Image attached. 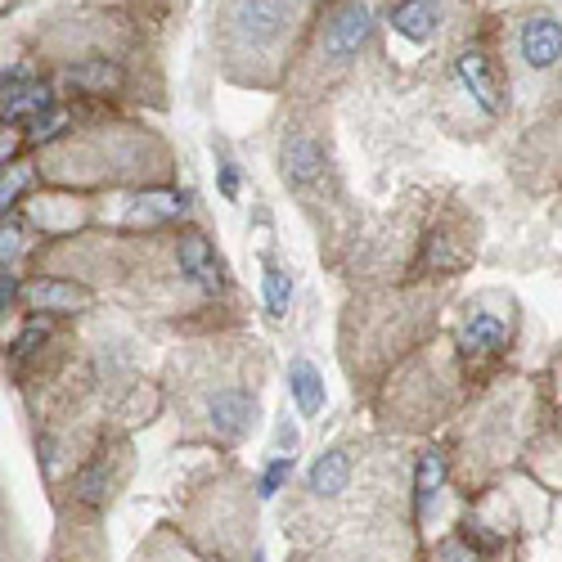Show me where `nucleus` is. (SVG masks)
I'll return each mask as SVG.
<instances>
[{"instance_id":"nucleus-1","label":"nucleus","mask_w":562,"mask_h":562,"mask_svg":"<svg viewBox=\"0 0 562 562\" xmlns=\"http://www.w3.org/2000/svg\"><path fill=\"white\" fill-rule=\"evenodd\" d=\"M513 329H518V311H513L508 297L486 293L473 306H463L459 315V351L468 360H495L508 351Z\"/></svg>"},{"instance_id":"nucleus-2","label":"nucleus","mask_w":562,"mask_h":562,"mask_svg":"<svg viewBox=\"0 0 562 562\" xmlns=\"http://www.w3.org/2000/svg\"><path fill=\"white\" fill-rule=\"evenodd\" d=\"M257 392L244 387V383H225L216 392L203 396V424H207V437L221 441V446H239L252 428H257Z\"/></svg>"},{"instance_id":"nucleus-3","label":"nucleus","mask_w":562,"mask_h":562,"mask_svg":"<svg viewBox=\"0 0 562 562\" xmlns=\"http://www.w3.org/2000/svg\"><path fill=\"white\" fill-rule=\"evenodd\" d=\"M293 23V0H229L225 27L229 36L248 45V50H266V45L284 41Z\"/></svg>"},{"instance_id":"nucleus-4","label":"nucleus","mask_w":562,"mask_h":562,"mask_svg":"<svg viewBox=\"0 0 562 562\" xmlns=\"http://www.w3.org/2000/svg\"><path fill=\"white\" fill-rule=\"evenodd\" d=\"M373 36V14L364 0H342V5L324 19V32H319V59L329 64H351L360 59V50Z\"/></svg>"},{"instance_id":"nucleus-5","label":"nucleus","mask_w":562,"mask_h":562,"mask_svg":"<svg viewBox=\"0 0 562 562\" xmlns=\"http://www.w3.org/2000/svg\"><path fill=\"white\" fill-rule=\"evenodd\" d=\"M454 81H459V90L468 100H473V109L482 113V117H504V109H508V81L499 77V68H495V59L491 55H482V50H463L459 59H454Z\"/></svg>"},{"instance_id":"nucleus-6","label":"nucleus","mask_w":562,"mask_h":562,"mask_svg":"<svg viewBox=\"0 0 562 562\" xmlns=\"http://www.w3.org/2000/svg\"><path fill=\"white\" fill-rule=\"evenodd\" d=\"M302 491H306V504H315V508H319V504H324V508L342 504V499L356 491V454H351L347 446L319 450V454L311 459V468H306Z\"/></svg>"},{"instance_id":"nucleus-7","label":"nucleus","mask_w":562,"mask_h":562,"mask_svg":"<svg viewBox=\"0 0 562 562\" xmlns=\"http://www.w3.org/2000/svg\"><path fill=\"white\" fill-rule=\"evenodd\" d=\"M176 270H180V279L190 289H199L203 297H221L225 293V266H221V257H216V248H212V239L203 229H180L176 234Z\"/></svg>"},{"instance_id":"nucleus-8","label":"nucleus","mask_w":562,"mask_h":562,"mask_svg":"<svg viewBox=\"0 0 562 562\" xmlns=\"http://www.w3.org/2000/svg\"><path fill=\"white\" fill-rule=\"evenodd\" d=\"M324 167H329V149H324V139L311 135V131H289L279 139V176H284L289 190L306 194L311 184L324 180Z\"/></svg>"},{"instance_id":"nucleus-9","label":"nucleus","mask_w":562,"mask_h":562,"mask_svg":"<svg viewBox=\"0 0 562 562\" xmlns=\"http://www.w3.org/2000/svg\"><path fill=\"white\" fill-rule=\"evenodd\" d=\"M446 477H450L446 450H437V446L418 450V459H414V482H409V522H414V527H428V518L437 513V499H441V491H446Z\"/></svg>"},{"instance_id":"nucleus-10","label":"nucleus","mask_w":562,"mask_h":562,"mask_svg":"<svg viewBox=\"0 0 562 562\" xmlns=\"http://www.w3.org/2000/svg\"><path fill=\"white\" fill-rule=\"evenodd\" d=\"M518 55L531 72H553L562 64V23L553 14H531L518 27Z\"/></svg>"},{"instance_id":"nucleus-11","label":"nucleus","mask_w":562,"mask_h":562,"mask_svg":"<svg viewBox=\"0 0 562 562\" xmlns=\"http://www.w3.org/2000/svg\"><path fill=\"white\" fill-rule=\"evenodd\" d=\"M55 100V86L41 81V77H23L14 86H0V122L14 126V122H36L41 113H50Z\"/></svg>"},{"instance_id":"nucleus-12","label":"nucleus","mask_w":562,"mask_h":562,"mask_svg":"<svg viewBox=\"0 0 562 562\" xmlns=\"http://www.w3.org/2000/svg\"><path fill=\"white\" fill-rule=\"evenodd\" d=\"M23 297L41 315H77L90 306V293L72 279H32V284H23Z\"/></svg>"},{"instance_id":"nucleus-13","label":"nucleus","mask_w":562,"mask_h":562,"mask_svg":"<svg viewBox=\"0 0 562 562\" xmlns=\"http://www.w3.org/2000/svg\"><path fill=\"white\" fill-rule=\"evenodd\" d=\"M441 19H446V0H401V5L392 10V27L405 41H414V45L432 41L437 27H441Z\"/></svg>"},{"instance_id":"nucleus-14","label":"nucleus","mask_w":562,"mask_h":562,"mask_svg":"<svg viewBox=\"0 0 562 562\" xmlns=\"http://www.w3.org/2000/svg\"><path fill=\"white\" fill-rule=\"evenodd\" d=\"M289 396H293V405H297L302 418H315V414H324V405H329L324 373H319L306 356H293V360H289Z\"/></svg>"},{"instance_id":"nucleus-15","label":"nucleus","mask_w":562,"mask_h":562,"mask_svg":"<svg viewBox=\"0 0 562 562\" xmlns=\"http://www.w3.org/2000/svg\"><path fill=\"white\" fill-rule=\"evenodd\" d=\"M113 459H117V454L100 450L90 463H81V473L72 477V491H77V499H81V504L100 508V504H109V499H113V486L122 482V473H113Z\"/></svg>"},{"instance_id":"nucleus-16","label":"nucleus","mask_w":562,"mask_h":562,"mask_svg":"<svg viewBox=\"0 0 562 562\" xmlns=\"http://www.w3.org/2000/svg\"><path fill=\"white\" fill-rule=\"evenodd\" d=\"M64 81L72 90H86V95H109V90L122 86V68L113 59H81L64 72Z\"/></svg>"},{"instance_id":"nucleus-17","label":"nucleus","mask_w":562,"mask_h":562,"mask_svg":"<svg viewBox=\"0 0 562 562\" xmlns=\"http://www.w3.org/2000/svg\"><path fill=\"white\" fill-rule=\"evenodd\" d=\"M293 293H297L293 270L266 261V270H261V302H266V315H270V319H284L289 306H293Z\"/></svg>"},{"instance_id":"nucleus-18","label":"nucleus","mask_w":562,"mask_h":562,"mask_svg":"<svg viewBox=\"0 0 562 562\" xmlns=\"http://www.w3.org/2000/svg\"><path fill=\"white\" fill-rule=\"evenodd\" d=\"M36 184V167L27 158H14L0 167V221H10V212L19 207V199Z\"/></svg>"},{"instance_id":"nucleus-19","label":"nucleus","mask_w":562,"mask_h":562,"mask_svg":"<svg viewBox=\"0 0 562 562\" xmlns=\"http://www.w3.org/2000/svg\"><path fill=\"white\" fill-rule=\"evenodd\" d=\"M139 562H225V558L199 553V549H190L184 540H176L171 531H158V536L149 540V549H139ZM252 562H261V553H257Z\"/></svg>"},{"instance_id":"nucleus-20","label":"nucleus","mask_w":562,"mask_h":562,"mask_svg":"<svg viewBox=\"0 0 562 562\" xmlns=\"http://www.w3.org/2000/svg\"><path fill=\"white\" fill-rule=\"evenodd\" d=\"M293 473H297V454H270L266 463H261V473H257V499H279L289 491V482H293Z\"/></svg>"},{"instance_id":"nucleus-21","label":"nucleus","mask_w":562,"mask_h":562,"mask_svg":"<svg viewBox=\"0 0 562 562\" xmlns=\"http://www.w3.org/2000/svg\"><path fill=\"white\" fill-rule=\"evenodd\" d=\"M64 131H68V113L55 104L50 113H41L36 122H27V145H55Z\"/></svg>"},{"instance_id":"nucleus-22","label":"nucleus","mask_w":562,"mask_h":562,"mask_svg":"<svg viewBox=\"0 0 562 562\" xmlns=\"http://www.w3.org/2000/svg\"><path fill=\"white\" fill-rule=\"evenodd\" d=\"M216 184H221V199L225 203H239V162L225 154V145H216Z\"/></svg>"},{"instance_id":"nucleus-23","label":"nucleus","mask_w":562,"mask_h":562,"mask_svg":"<svg viewBox=\"0 0 562 562\" xmlns=\"http://www.w3.org/2000/svg\"><path fill=\"white\" fill-rule=\"evenodd\" d=\"M23 248H27V229L14 221H0V266H14Z\"/></svg>"},{"instance_id":"nucleus-24","label":"nucleus","mask_w":562,"mask_h":562,"mask_svg":"<svg viewBox=\"0 0 562 562\" xmlns=\"http://www.w3.org/2000/svg\"><path fill=\"white\" fill-rule=\"evenodd\" d=\"M297 424H293V418L284 414V418H279V428H274V454H297Z\"/></svg>"},{"instance_id":"nucleus-25","label":"nucleus","mask_w":562,"mask_h":562,"mask_svg":"<svg viewBox=\"0 0 562 562\" xmlns=\"http://www.w3.org/2000/svg\"><path fill=\"white\" fill-rule=\"evenodd\" d=\"M19 297H23V279L10 266H0V311H10Z\"/></svg>"}]
</instances>
